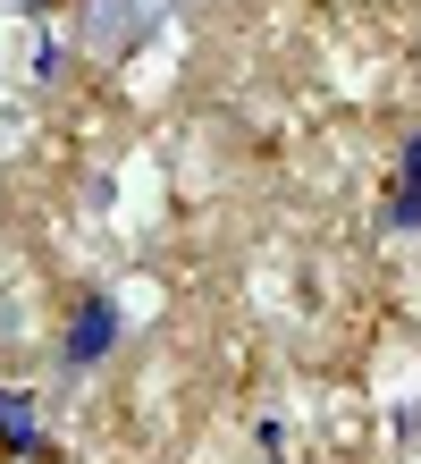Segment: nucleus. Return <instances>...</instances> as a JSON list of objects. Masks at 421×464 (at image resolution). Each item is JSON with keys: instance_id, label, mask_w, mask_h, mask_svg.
I'll list each match as a JSON object with an SVG mask.
<instances>
[{"instance_id": "nucleus-1", "label": "nucleus", "mask_w": 421, "mask_h": 464, "mask_svg": "<svg viewBox=\"0 0 421 464\" xmlns=\"http://www.w3.org/2000/svg\"><path fill=\"white\" fill-rule=\"evenodd\" d=\"M119 346V304H110V295H76V313H68V363L84 372V363H101V354Z\"/></svg>"}, {"instance_id": "nucleus-2", "label": "nucleus", "mask_w": 421, "mask_h": 464, "mask_svg": "<svg viewBox=\"0 0 421 464\" xmlns=\"http://www.w3.org/2000/svg\"><path fill=\"white\" fill-rule=\"evenodd\" d=\"M0 440H9L17 456H51V440L34 430V405H25L17 389H0Z\"/></svg>"}, {"instance_id": "nucleus-3", "label": "nucleus", "mask_w": 421, "mask_h": 464, "mask_svg": "<svg viewBox=\"0 0 421 464\" xmlns=\"http://www.w3.org/2000/svg\"><path fill=\"white\" fill-rule=\"evenodd\" d=\"M397 228H421V135H405V169H397V203H388Z\"/></svg>"}]
</instances>
